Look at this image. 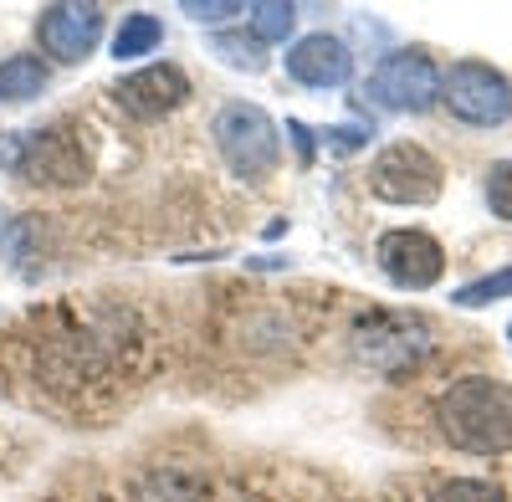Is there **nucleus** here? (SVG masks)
<instances>
[{"instance_id":"obj_5","label":"nucleus","mask_w":512,"mask_h":502,"mask_svg":"<svg viewBox=\"0 0 512 502\" xmlns=\"http://www.w3.org/2000/svg\"><path fill=\"white\" fill-rule=\"evenodd\" d=\"M0 164L16 170L26 185H47V190H67V185L88 180V154H82V144L62 129L16 134L11 149H0Z\"/></svg>"},{"instance_id":"obj_8","label":"nucleus","mask_w":512,"mask_h":502,"mask_svg":"<svg viewBox=\"0 0 512 502\" xmlns=\"http://www.w3.org/2000/svg\"><path fill=\"white\" fill-rule=\"evenodd\" d=\"M374 262L379 272L390 277L400 292H425V287H436L441 272H446V251L431 231H420V226H395V231H384L374 241Z\"/></svg>"},{"instance_id":"obj_11","label":"nucleus","mask_w":512,"mask_h":502,"mask_svg":"<svg viewBox=\"0 0 512 502\" xmlns=\"http://www.w3.org/2000/svg\"><path fill=\"white\" fill-rule=\"evenodd\" d=\"M287 77L303 82V88H344L354 77V52L344 36H328V31H313V36H297L287 47Z\"/></svg>"},{"instance_id":"obj_12","label":"nucleus","mask_w":512,"mask_h":502,"mask_svg":"<svg viewBox=\"0 0 512 502\" xmlns=\"http://www.w3.org/2000/svg\"><path fill=\"white\" fill-rule=\"evenodd\" d=\"M47 82H52L47 62L16 52V57L0 62V103H11V108H16V103H31V98L47 93Z\"/></svg>"},{"instance_id":"obj_10","label":"nucleus","mask_w":512,"mask_h":502,"mask_svg":"<svg viewBox=\"0 0 512 502\" xmlns=\"http://www.w3.org/2000/svg\"><path fill=\"white\" fill-rule=\"evenodd\" d=\"M103 6H82V0H57V6L36 11V41L41 52L57 62H82L93 57V47L103 41Z\"/></svg>"},{"instance_id":"obj_1","label":"nucleus","mask_w":512,"mask_h":502,"mask_svg":"<svg viewBox=\"0 0 512 502\" xmlns=\"http://www.w3.org/2000/svg\"><path fill=\"white\" fill-rule=\"evenodd\" d=\"M436 431L466 456L512 451V385L492 374H466L436 395Z\"/></svg>"},{"instance_id":"obj_19","label":"nucleus","mask_w":512,"mask_h":502,"mask_svg":"<svg viewBox=\"0 0 512 502\" xmlns=\"http://www.w3.org/2000/svg\"><path fill=\"white\" fill-rule=\"evenodd\" d=\"M180 11L190 21H200V26H221L226 16H246L241 0H180Z\"/></svg>"},{"instance_id":"obj_3","label":"nucleus","mask_w":512,"mask_h":502,"mask_svg":"<svg viewBox=\"0 0 512 502\" xmlns=\"http://www.w3.org/2000/svg\"><path fill=\"white\" fill-rule=\"evenodd\" d=\"M431 323L420 313H364L349 333V354L374 374H410L431 359Z\"/></svg>"},{"instance_id":"obj_7","label":"nucleus","mask_w":512,"mask_h":502,"mask_svg":"<svg viewBox=\"0 0 512 502\" xmlns=\"http://www.w3.org/2000/svg\"><path fill=\"white\" fill-rule=\"evenodd\" d=\"M364 98H374L384 113H431L441 103V67L425 52H390L374 67Z\"/></svg>"},{"instance_id":"obj_13","label":"nucleus","mask_w":512,"mask_h":502,"mask_svg":"<svg viewBox=\"0 0 512 502\" xmlns=\"http://www.w3.org/2000/svg\"><path fill=\"white\" fill-rule=\"evenodd\" d=\"M159 41H164V21H159V16H149V11H128L123 26L113 31V57H118V62L149 57V52H159Z\"/></svg>"},{"instance_id":"obj_6","label":"nucleus","mask_w":512,"mask_h":502,"mask_svg":"<svg viewBox=\"0 0 512 502\" xmlns=\"http://www.w3.org/2000/svg\"><path fill=\"white\" fill-rule=\"evenodd\" d=\"M441 103L472 129H497L512 118V82L487 62H456L451 72H441Z\"/></svg>"},{"instance_id":"obj_9","label":"nucleus","mask_w":512,"mask_h":502,"mask_svg":"<svg viewBox=\"0 0 512 502\" xmlns=\"http://www.w3.org/2000/svg\"><path fill=\"white\" fill-rule=\"evenodd\" d=\"M113 103H118V113L139 118V123H159V118H169L175 108L190 103V77H185L180 62H149L139 72L118 77Z\"/></svg>"},{"instance_id":"obj_17","label":"nucleus","mask_w":512,"mask_h":502,"mask_svg":"<svg viewBox=\"0 0 512 502\" xmlns=\"http://www.w3.org/2000/svg\"><path fill=\"white\" fill-rule=\"evenodd\" d=\"M431 502H507V492L497 482H482V477H451L431 492Z\"/></svg>"},{"instance_id":"obj_21","label":"nucleus","mask_w":512,"mask_h":502,"mask_svg":"<svg viewBox=\"0 0 512 502\" xmlns=\"http://www.w3.org/2000/svg\"><path fill=\"white\" fill-rule=\"evenodd\" d=\"M287 134L297 139V154H303V159H313V134L303 129V123H297V118H292V123H287Z\"/></svg>"},{"instance_id":"obj_14","label":"nucleus","mask_w":512,"mask_h":502,"mask_svg":"<svg viewBox=\"0 0 512 502\" xmlns=\"http://www.w3.org/2000/svg\"><path fill=\"white\" fill-rule=\"evenodd\" d=\"M246 21H251V36L262 41V47H272V41H287V36H292L297 6H292V0H251Z\"/></svg>"},{"instance_id":"obj_4","label":"nucleus","mask_w":512,"mask_h":502,"mask_svg":"<svg viewBox=\"0 0 512 502\" xmlns=\"http://www.w3.org/2000/svg\"><path fill=\"white\" fill-rule=\"evenodd\" d=\"M446 185V170L431 149H420L410 139L384 144L379 159L369 164V190L390 205H436Z\"/></svg>"},{"instance_id":"obj_2","label":"nucleus","mask_w":512,"mask_h":502,"mask_svg":"<svg viewBox=\"0 0 512 502\" xmlns=\"http://www.w3.org/2000/svg\"><path fill=\"white\" fill-rule=\"evenodd\" d=\"M216 149L226 159V170L246 185H262L282 164V129L262 103H226L216 113Z\"/></svg>"},{"instance_id":"obj_18","label":"nucleus","mask_w":512,"mask_h":502,"mask_svg":"<svg viewBox=\"0 0 512 502\" xmlns=\"http://www.w3.org/2000/svg\"><path fill=\"white\" fill-rule=\"evenodd\" d=\"M487 211L512 226V159H497L487 170Z\"/></svg>"},{"instance_id":"obj_22","label":"nucleus","mask_w":512,"mask_h":502,"mask_svg":"<svg viewBox=\"0 0 512 502\" xmlns=\"http://www.w3.org/2000/svg\"><path fill=\"white\" fill-rule=\"evenodd\" d=\"M507 339H512V323H507Z\"/></svg>"},{"instance_id":"obj_16","label":"nucleus","mask_w":512,"mask_h":502,"mask_svg":"<svg viewBox=\"0 0 512 502\" xmlns=\"http://www.w3.org/2000/svg\"><path fill=\"white\" fill-rule=\"evenodd\" d=\"M502 298H512V262L451 292V303H456V308H487V303H502Z\"/></svg>"},{"instance_id":"obj_15","label":"nucleus","mask_w":512,"mask_h":502,"mask_svg":"<svg viewBox=\"0 0 512 502\" xmlns=\"http://www.w3.org/2000/svg\"><path fill=\"white\" fill-rule=\"evenodd\" d=\"M210 52H216L226 67H236V72H267V47L256 36H246V31H216L210 36Z\"/></svg>"},{"instance_id":"obj_20","label":"nucleus","mask_w":512,"mask_h":502,"mask_svg":"<svg viewBox=\"0 0 512 502\" xmlns=\"http://www.w3.org/2000/svg\"><path fill=\"white\" fill-rule=\"evenodd\" d=\"M323 144H328L333 154H354V149H364V144H369V129H359V123H344V129H328V134H323Z\"/></svg>"}]
</instances>
